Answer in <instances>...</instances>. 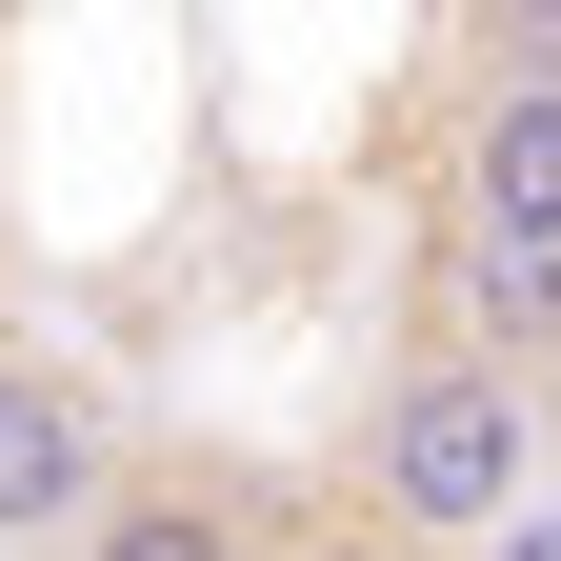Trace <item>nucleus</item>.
<instances>
[{
	"instance_id": "f257e3e1",
	"label": "nucleus",
	"mask_w": 561,
	"mask_h": 561,
	"mask_svg": "<svg viewBox=\"0 0 561 561\" xmlns=\"http://www.w3.org/2000/svg\"><path fill=\"white\" fill-rule=\"evenodd\" d=\"M341 502H362L381 541H502L541 502V381L522 362H481L461 321H421L401 362L362 381V442H341Z\"/></svg>"
},
{
	"instance_id": "f03ea898",
	"label": "nucleus",
	"mask_w": 561,
	"mask_h": 561,
	"mask_svg": "<svg viewBox=\"0 0 561 561\" xmlns=\"http://www.w3.org/2000/svg\"><path fill=\"white\" fill-rule=\"evenodd\" d=\"M121 442H140V421L101 401V362H60V341L0 321V561H60V541H81V502L121 481Z\"/></svg>"
},
{
	"instance_id": "423d86ee",
	"label": "nucleus",
	"mask_w": 561,
	"mask_h": 561,
	"mask_svg": "<svg viewBox=\"0 0 561 561\" xmlns=\"http://www.w3.org/2000/svg\"><path fill=\"white\" fill-rule=\"evenodd\" d=\"M261 561H401V541H381V522H362V502H341V522H321V502H301V522H280V541H261Z\"/></svg>"
},
{
	"instance_id": "7ed1b4c3",
	"label": "nucleus",
	"mask_w": 561,
	"mask_h": 561,
	"mask_svg": "<svg viewBox=\"0 0 561 561\" xmlns=\"http://www.w3.org/2000/svg\"><path fill=\"white\" fill-rule=\"evenodd\" d=\"M261 541H280V502H261L221 442H121V481L81 502L60 561H261Z\"/></svg>"
},
{
	"instance_id": "20e7f679",
	"label": "nucleus",
	"mask_w": 561,
	"mask_h": 561,
	"mask_svg": "<svg viewBox=\"0 0 561 561\" xmlns=\"http://www.w3.org/2000/svg\"><path fill=\"white\" fill-rule=\"evenodd\" d=\"M442 221H481V241H561V60L461 81V121H442Z\"/></svg>"
},
{
	"instance_id": "39448f33",
	"label": "nucleus",
	"mask_w": 561,
	"mask_h": 561,
	"mask_svg": "<svg viewBox=\"0 0 561 561\" xmlns=\"http://www.w3.org/2000/svg\"><path fill=\"white\" fill-rule=\"evenodd\" d=\"M442 321L481 341V362H561V241H481V221H442Z\"/></svg>"
}]
</instances>
